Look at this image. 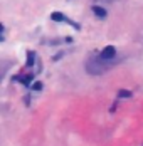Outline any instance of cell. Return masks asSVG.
Wrapping results in <instances>:
<instances>
[{"label": "cell", "instance_id": "obj_7", "mask_svg": "<svg viewBox=\"0 0 143 146\" xmlns=\"http://www.w3.org/2000/svg\"><path fill=\"white\" fill-rule=\"evenodd\" d=\"M32 88H34V89H37V91H39V89H42V82H35V84H34Z\"/></svg>", "mask_w": 143, "mask_h": 146}, {"label": "cell", "instance_id": "obj_8", "mask_svg": "<svg viewBox=\"0 0 143 146\" xmlns=\"http://www.w3.org/2000/svg\"><path fill=\"white\" fill-rule=\"evenodd\" d=\"M3 40V25L0 24V42Z\"/></svg>", "mask_w": 143, "mask_h": 146}, {"label": "cell", "instance_id": "obj_4", "mask_svg": "<svg viewBox=\"0 0 143 146\" xmlns=\"http://www.w3.org/2000/svg\"><path fill=\"white\" fill-rule=\"evenodd\" d=\"M51 19H52V20H56V22H67L66 15L61 14V12H52V14H51Z\"/></svg>", "mask_w": 143, "mask_h": 146}, {"label": "cell", "instance_id": "obj_5", "mask_svg": "<svg viewBox=\"0 0 143 146\" xmlns=\"http://www.w3.org/2000/svg\"><path fill=\"white\" fill-rule=\"evenodd\" d=\"M118 96H120V98H131V92H130V91H125V89H121V91L118 92Z\"/></svg>", "mask_w": 143, "mask_h": 146}, {"label": "cell", "instance_id": "obj_3", "mask_svg": "<svg viewBox=\"0 0 143 146\" xmlns=\"http://www.w3.org/2000/svg\"><path fill=\"white\" fill-rule=\"evenodd\" d=\"M93 12H94L96 17H100V19H104V17L108 15V12H106L103 7H98V5H94V7H93Z\"/></svg>", "mask_w": 143, "mask_h": 146}, {"label": "cell", "instance_id": "obj_1", "mask_svg": "<svg viewBox=\"0 0 143 146\" xmlns=\"http://www.w3.org/2000/svg\"><path fill=\"white\" fill-rule=\"evenodd\" d=\"M108 66H110V62H104L101 59H89L86 64V69L89 74H103L108 69Z\"/></svg>", "mask_w": 143, "mask_h": 146}, {"label": "cell", "instance_id": "obj_2", "mask_svg": "<svg viewBox=\"0 0 143 146\" xmlns=\"http://www.w3.org/2000/svg\"><path fill=\"white\" fill-rule=\"evenodd\" d=\"M114 54H116V49H114L113 45H106L103 49V52L100 54V59L104 60V62H110L111 59H114Z\"/></svg>", "mask_w": 143, "mask_h": 146}, {"label": "cell", "instance_id": "obj_6", "mask_svg": "<svg viewBox=\"0 0 143 146\" xmlns=\"http://www.w3.org/2000/svg\"><path fill=\"white\" fill-rule=\"evenodd\" d=\"M34 64V52H29V60H27V66L30 67Z\"/></svg>", "mask_w": 143, "mask_h": 146}]
</instances>
